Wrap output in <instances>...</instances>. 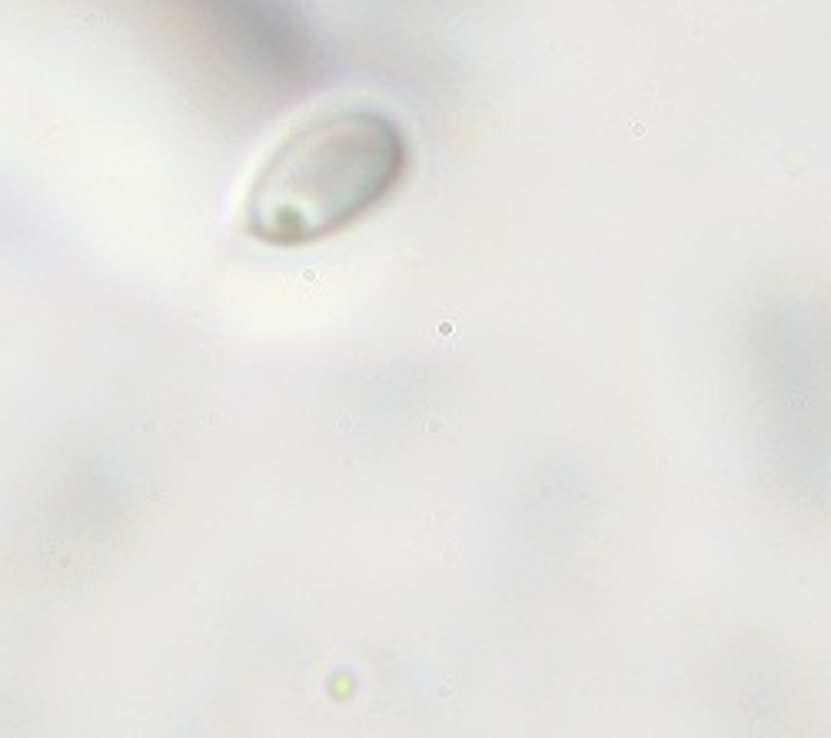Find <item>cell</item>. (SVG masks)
<instances>
[{"label": "cell", "instance_id": "cell-1", "mask_svg": "<svg viewBox=\"0 0 831 738\" xmlns=\"http://www.w3.org/2000/svg\"><path fill=\"white\" fill-rule=\"evenodd\" d=\"M409 147L393 117L333 107L296 123L256 166L243 200L246 237L309 246L379 210L403 183Z\"/></svg>", "mask_w": 831, "mask_h": 738}]
</instances>
